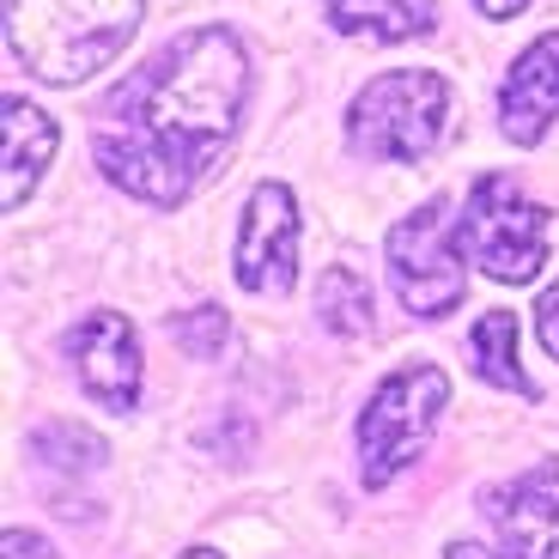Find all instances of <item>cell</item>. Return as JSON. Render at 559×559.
<instances>
[{
    "instance_id": "cell-1",
    "label": "cell",
    "mask_w": 559,
    "mask_h": 559,
    "mask_svg": "<svg viewBox=\"0 0 559 559\" xmlns=\"http://www.w3.org/2000/svg\"><path fill=\"white\" fill-rule=\"evenodd\" d=\"M243 98H250L243 43L225 25L182 31L110 92L104 128H92V158L116 189L153 207H177L195 177H207L231 146Z\"/></svg>"
},
{
    "instance_id": "cell-2",
    "label": "cell",
    "mask_w": 559,
    "mask_h": 559,
    "mask_svg": "<svg viewBox=\"0 0 559 559\" xmlns=\"http://www.w3.org/2000/svg\"><path fill=\"white\" fill-rule=\"evenodd\" d=\"M146 0H7V43L37 80L80 85L128 49Z\"/></svg>"
},
{
    "instance_id": "cell-3",
    "label": "cell",
    "mask_w": 559,
    "mask_h": 559,
    "mask_svg": "<svg viewBox=\"0 0 559 559\" xmlns=\"http://www.w3.org/2000/svg\"><path fill=\"white\" fill-rule=\"evenodd\" d=\"M444 128H450V80L426 68L378 73L347 110V140L365 158H390V165H414V158L438 153Z\"/></svg>"
},
{
    "instance_id": "cell-4",
    "label": "cell",
    "mask_w": 559,
    "mask_h": 559,
    "mask_svg": "<svg viewBox=\"0 0 559 559\" xmlns=\"http://www.w3.org/2000/svg\"><path fill=\"white\" fill-rule=\"evenodd\" d=\"M444 402H450V378L438 365H402L395 378H383L378 390H371V402H365V414H359V462H365L359 475H365V487H390L407 462L426 456Z\"/></svg>"
},
{
    "instance_id": "cell-5",
    "label": "cell",
    "mask_w": 559,
    "mask_h": 559,
    "mask_svg": "<svg viewBox=\"0 0 559 559\" xmlns=\"http://www.w3.org/2000/svg\"><path fill=\"white\" fill-rule=\"evenodd\" d=\"M456 231H462L468 262L487 267L504 286H523V280H535L547 267V207H535L504 170H492V177H480L468 189Z\"/></svg>"
},
{
    "instance_id": "cell-6",
    "label": "cell",
    "mask_w": 559,
    "mask_h": 559,
    "mask_svg": "<svg viewBox=\"0 0 559 559\" xmlns=\"http://www.w3.org/2000/svg\"><path fill=\"white\" fill-rule=\"evenodd\" d=\"M456 238H462V231H450V207H444V201L414 207L390 231V274H395V298H402L407 317L438 322L444 310L462 305V286H468V280H462Z\"/></svg>"
},
{
    "instance_id": "cell-7",
    "label": "cell",
    "mask_w": 559,
    "mask_h": 559,
    "mask_svg": "<svg viewBox=\"0 0 559 559\" xmlns=\"http://www.w3.org/2000/svg\"><path fill=\"white\" fill-rule=\"evenodd\" d=\"M298 280V201L286 182H255L238 231V286L243 293H293Z\"/></svg>"
},
{
    "instance_id": "cell-8",
    "label": "cell",
    "mask_w": 559,
    "mask_h": 559,
    "mask_svg": "<svg viewBox=\"0 0 559 559\" xmlns=\"http://www.w3.org/2000/svg\"><path fill=\"white\" fill-rule=\"evenodd\" d=\"M68 353H73V371H80L92 402L110 407V414H134L140 407V347H134L128 317H116V310L85 317L68 335Z\"/></svg>"
},
{
    "instance_id": "cell-9",
    "label": "cell",
    "mask_w": 559,
    "mask_h": 559,
    "mask_svg": "<svg viewBox=\"0 0 559 559\" xmlns=\"http://www.w3.org/2000/svg\"><path fill=\"white\" fill-rule=\"evenodd\" d=\"M487 523L504 559H559V468H530L492 487Z\"/></svg>"
},
{
    "instance_id": "cell-10",
    "label": "cell",
    "mask_w": 559,
    "mask_h": 559,
    "mask_svg": "<svg viewBox=\"0 0 559 559\" xmlns=\"http://www.w3.org/2000/svg\"><path fill=\"white\" fill-rule=\"evenodd\" d=\"M559 116V31L535 37L511 73L499 85V128L504 140H518V146H535L547 134V122Z\"/></svg>"
},
{
    "instance_id": "cell-11",
    "label": "cell",
    "mask_w": 559,
    "mask_h": 559,
    "mask_svg": "<svg viewBox=\"0 0 559 559\" xmlns=\"http://www.w3.org/2000/svg\"><path fill=\"white\" fill-rule=\"evenodd\" d=\"M56 146H61V134L37 104H25V98L0 104V207L7 213L25 207V195L37 189L43 170H49Z\"/></svg>"
},
{
    "instance_id": "cell-12",
    "label": "cell",
    "mask_w": 559,
    "mask_h": 559,
    "mask_svg": "<svg viewBox=\"0 0 559 559\" xmlns=\"http://www.w3.org/2000/svg\"><path fill=\"white\" fill-rule=\"evenodd\" d=\"M329 19L347 37H378V43H407L438 25V0H329Z\"/></svg>"
},
{
    "instance_id": "cell-13",
    "label": "cell",
    "mask_w": 559,
    "mask_h": 559,
    "mask_svg": "<svg viewBox=\"0 0 559 559\" xmlns=\"http://www.w3.org/2000/svg\"><path fill=\"white\" fill-rule=\"evenodd\" d=\"M468 347H475V371H480V383H499V390L530 395V402H535L530 371L518 365V317H511V310H487V317L475 322Z\"/></svg>"
},
{
    "instance_id": "cell-14",
    "label": "cell",
    "mask_w": 559,
    "mask_h": 559,
    "mask_svg": "<svg viewBox=\"0 0 559 559\" xmlns=\"http://www.w3.org/2000/svg\"><path fill=\"white\" fill-rule=\"evenodd\" d=\"M317 310L335 335H371V293L353 267H329L317 286Z\"/></svg>"
},
{
    "instance_id": "cell-15",
    "label": "cell",
    "mask_w": 559,
    "mask_h": 559,
    "mask_svg": "<svg viewBox=\"0 0 559 559\" xmlns=\"http://www.w3.org/2000/svg\"><path fill=\"white\" fill-rule=\"evenodd\" d=\"M225 341H231V317H225L219 305H201V310H189V317H177V347L189 353V359H219Z\"/></svg>"
},
{
    "instance_id": "cell-16",
    "label": "cell",
    "mask_w": 559,
    "mask_h": 559,
    "mask_svg": "<svg viewBox=\"0 0 559 559\" xmlns=\"http://www.w3.org/2000/svg\"><path fill=\"white\" fill-rule=\"evenodd\" d=\"M535 335H542V347L559 359V280L535 298Z\"/></svg>"
},
{
    "instance_id": "cell-17",
    "label": "cell",
    "mask_w": 559,
    "mask_h": 559,
    "mask_svg": "<svg viewBox=\"0 0 559 559\" xmlns=\"http://www.w3.org/2000/svg\"><path fill=\"white\" fill-rule=\"evenodd\" d=\"M0 559H56V547L31 530H7L0 535Z\"/></svg>"
},
{
    "instance_id": "cell-18",
    "label": "cell",
    "mask_w": 559,
    "mask_h": 559,
    "mask_svg": "<svg viewBox=\"0 0 559 559\" xmlns=\"http://www.w3.org/2000/svg\"><path fill=\"white\" fill-rule=\"evenodd\" d=\"M475 7H480L487 19H518L523 7H530V0H475Z\"/></svg>"
},
{
    "instance_id": "cell-19",
    "label": "cell",
    "mask_w": 559,
    "mask_h": 559,
    "mask_svg": "<svg viewBox=\"0 0 559 559\" xmlns=\"http://www.w3.org/2000/svg\"><path fill=\"white\" fill-rule=\"evenodd\" d=\"M444 559H499V554H487V547H475V542H456Z\"/></svg>"
},
{
    "instance_id": "cell-20",
    "label": "cell",
    "mask_w": 559,
    "mask_h": 559,
    "mask_svg": "<svg viewBox=\"0 0 559 559\" xmlns=\"http://www.w3.org/2000/svg\"><path fill=\"white\" fill-rule=\"evenodd\" d=\"M182 559H219V554H213V547H189Z\"/></svg>"
}]
</instances>
